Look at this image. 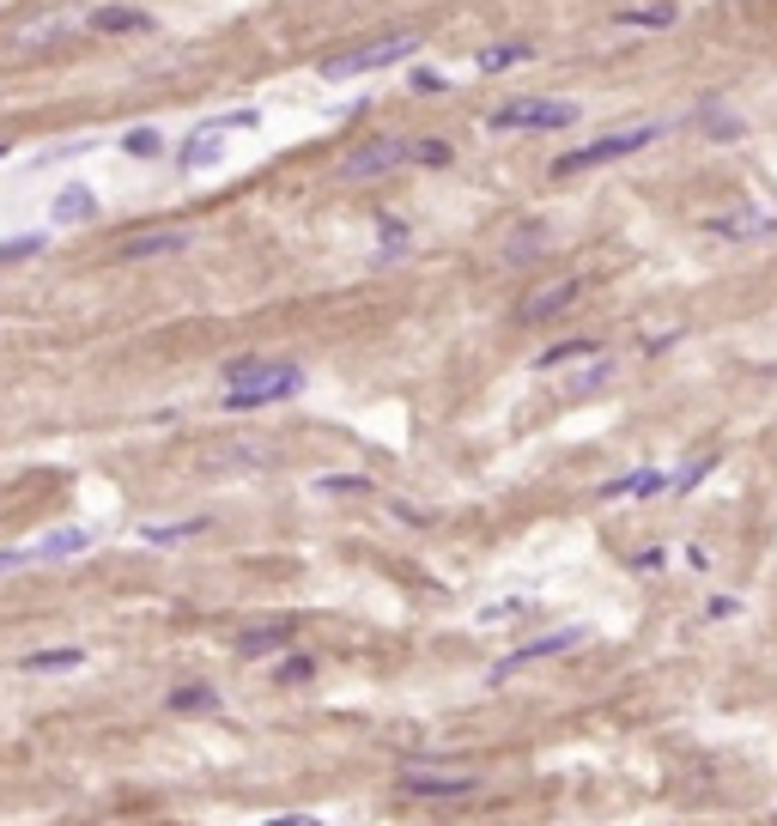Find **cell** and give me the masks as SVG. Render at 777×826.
Segmentation results:
<instances>
[{
	"label": "cell",
	"mask_w": 777,
	"mask_h": 826,
	"mask_svg": "<svg viewBox=\"0 0 777 826\" xmlns=\"http://www.w3.org/2000/svg\"><path fill=\"white\" fill-rule=\"evenodd\" d=\"M710 238H729V243H747V238H777V219H759V213H717L705 219Z\"/></svg>",
	"instance_id": "30bf717a"
},
{
	"label": "cell",
	"mask_w": 777,
	"mask_h": 826,
	"mask_svg": "<svg viewBox=\"0 0 777 826\" xmlns=\"http://www.w3.org/2000/svg\"><path fill=\"white\" fill-rule=\"evenodd\" d=\"M516 61H535V43H523V37H504V43H486L481 56H474V68H481V73H511Z\"/></svg>",
	"instance_id": "5bb4252c"
},
{
	"label": "cell",
	"mask_w": 777,
	"mask_h": 826,
	"mask_svg": "<svg viewBox=\"0 0 777 826\" xmlns=\"http://www.w3.org/2000/svg\"><path fill=\"white\" fill-rule=\"evenodd\" d=\"M516 608H523V596H511V602H492V608H481V626H498V620H511Z\"/></svg>",
	"instance_id": "836d02e7"
},
{
	"label": "cell",
	"mask_w": 777,
	"mask_h": 826,
	"mask_svg": "<svg viewBox=\"0 0 777 826\" xmlns=\"http://www.w3.org/2000/svg\"><path fill=\"white\" fill-rule=\"evenodd\" d=\"M589 644V626H553V632H541V638H528V644H516L504 663H492L486 668V687H504V681L516 675V668H528V663H547V656H572Z\"/></svg>",
	"instance_id": "5b68a950"
},
{
	"label": "cell",
	"mask_w": 777,
	"mask_h": 826,
	"mask_svg": "<svg viewBox=\"0 0 777 826\" xmlns=\"http://www.w3.org/2000/svg\"><path fill=\"white\" fill-rule=\"evenodd\" d=\"M225 383H231V390L219 395V402H225L231 413H250V407L292 402V395L304 390V371H297V365H274V359H231Z\"/></svg>",
	"instance_id": "6da1fadb"
},
{
	"label": "cell",
	"mask_w": 777,
	"mask_h": 826,
	"mask_svg": "<svg viewBox=\"0 0 777 826\" xmlns=\"http://www.w3.org/2000/svg\"><path fill=\"white\" fill-rule=\"evenodd\" d=\"M619 24H638V31H668V24H680V7H668V0H644V7H619Z\"/></svg>",
	"instance_id": "d6986e66"
},
{
	"label": "cell",
	"mask_w": 777,
	"mask_h": 826,
	"mask_svg": "<svg viewBox=\"0 0 777 826\" xmlns=\"http://www.w3.org/2000/svg\"><path fill=\"white\" fill-rule=\"evenodd\" d=\"M7 152H12V147H0V159H7Z\"/></svg>",
	"instance_id": "f35d334b"
},
{
	"label": "cell",
	"mask_w": 777,
	"mask_h": 826,
	"mask_svg": "<svg viewBox=\"0 0 777 826\" xmlns=\"http://www.w3.org/2000/svg\"><path fill=\"white\" fill-rule=\"evenodd\" d=\"M85 547H92V528H80V523H73V528H49V535L37 541V547L24 553V560H80Z\"/></svg>",
	"instance_id": "7c38bea8"
},
{
	"label": "cell",
	"mask_w": 777,
	"mask_h": 826,
	"mask_svg": "<svg viewBox=\"0 0 777 826\" xmlns=\"http://www.w3.org/2000/svg\"><path fill=\"white\" fill-rule=\"evenodd\" d=\"M12 565H24V547L19 553H0V572H12Z\"/></svg>",
	"instance_id": "74e56055"
},
{
	"label": "cell",
	"mask_w": 777,
	"mask_h": 826,
	"mask_svg": "<svg viewBox=\"0 0 777 826\" xmlns=\"http://www.w3.org/2000/svg\"><path fill=\"white\" fill-rule=\"evenodd\" d=\"M92 31H152V12L147 7H98L92 12Z\"/></svg>",
	"instance_id": "44dd1931"
},
{
	"label": "cell",
	"mask_w": 777,
	"mask_h": 826,
	"mask_svg": "<svg viewBox=\"0 0 777 826\" xmlns=\"http://www.w3.org/2000/svg\"><path fill=\"white\" fill-rule=\"evenodd\" d=\"M589 353H602V341H583V334H572V341L547 346V353L535 359V371H559V365H572V359H589Z\"/></svg>",
	"instance_id": "603a6c76"
},
{
	"label": "cell",
	"mask_w": 777,
	"mask_h": 826,
	"mask_svg": "<svg viewBox=\"0 0 777 826\" xmlns=\"http://www.w3.org/2000/svg\"><path fill=\"white\" fill-rule=\"evenodd\" d=\"M710 614L729 620V614H741V602H735V596H710Z\"/></svg>",
	"instance_id": "d590c367"
},
{
	"label": "cell",
	"mask_w": 777,
	"mask_h": 826,
	"mask_svg": "<svg viewBox=\"0 0 777 826\" xmlns=\"http://www.w3.org/2000/svg\"><path fill=\"white\" fill-rule=\"evenodd\" d=\"M632 565H638V572H656V565H663V547H644Z\"/></svg>",
	"instance_id": "8d00e7d4"
},
{
	"label": "cell",
	"mask_w": 777,
	"mask_h": 826,
	"mask_svg": "<svg viewBox=\"0 0 777 826\" xmlns=\"http://www.w3.org/2000/svg\"><path fill=\"white\" fill-rule=\"evenodd\" d=\"M377 243H383V255L389 262H401V255H407V225H401V219H389V213H377Z\"/></svg>",
	"instance_id": "f1b7e54d"
},
{
	"label": "cell",
	"mask_w": 777,
	"mask_h": 826,
	"mask_svg": "<svg viewBox=\"0 0 777 826\" xmlns=\"http://www.w3.org/2000/svg\"><path fill=\"white\" fill-rule=\"evenodd\" d=\"M401 164H407V140L377 134V140H365V147H353L341 159V183H371V177H389V171H401Z\"/></svg>",
	"instance_id": "8992f818"
},
{
	"label": "cell",
	"mask_w": 777,
	"mask_h": 826,
	"mask_svg": "<svg viewBox=\"0 0 777 826\" xmlns=\"http://www.w3.org/2000/svg\"><path fill=\"white\" fill-rule=\"evenodd\" d=\"M407 56H420V37L395 31V37H371V43L346 49V56H329L316 73L329 85H341V80H365V73H377V68H395V61H407Z\"/></svg>",
	"instance_id": "7a4b0ae2"
},
{
	"label": "cell",
	"mask_w": 777,
	"mask_h": 826,
	"mask_svg": "<svg viewBox=\"0 0 777 826\" xmlns=\"http://www.w3.org/2000/svg\"><path fill=\"white\" fill-rule=\"evenodd\" d=\"M219 152H225V128L206 122V128H194V134L183 140L176 164H183V171H206V164H219Z\"/></svg>",
	"instance_id": "9c48e42d"
},
{
	"label": "cell",
	"mask_w": 777,
	"mask_h": 826,
	"mask_svg": "<svg viewBox=\"0 0 777 826\" xmlns=\"http://www.w3.org/2000/svg\"><path fill=\"white\" fill-rule=\"evenodd\" d=\"M292 638H297V626H292V620L243 626V632H238V656H280V651H292Z\"/></svg>",
	"instance_id": "ba28073f"
},
{
	"label": "cell",
	"mask_w": 777,
	"mask_h": 826,
	"mask_svg": "<svg viewBox=\"0 0 777 826\" xmlns=\"http://www.w3.org/2000/svg\"><path fill=\"white\" fill-rule=\"evenodd\" d=\"M577 292H583V280H559V286H547L541 299H528L523 316H528V322H547V316H559V310H572Z\"/></svg>",
	"instance_id": "ac0fdd59"
},
{
	"label": "cell",
	"mask_w": 777,
	"mask_h": 826,
	"mask_svg": "<svg viewBox=\"0 0 777 826\" xmlns=\"http://www.w3.org/2000/svg\"><path fill=\"white\" fill-rule=\"evenodd\" d=\"M401 790L407 796H437V803H456V796L481 790V772H450V766H407L401 772Z\"/></svg>",
	"instance_id": "52a82bcc"
},
{
	"label": "cell",
	"mask_w": 777,
	"mask_h": 826,
	"mask_svg": "<svg viewBox=\"0 0 777 826\" xmlns=\"http://www.w3.org/2000/svg\"><path fill=\"white\" fill-rule=\"evenodd\" d=\"M274 681L280 687H304V681H316V656H280V668H274Z\"/></svg>",
	"instance_id": "f546056e"
},
{
	"label": "cell",
	"mask_w": 777,
	"mask_h": 826,
	"mask_svg": "<svg viewBox=\"0 0 777 826\" xmlns=\"http://www.w3.org/2000/svg\"><path fill=\"white\" fill-rule=\"evenodd\" d=\"M206 535V516H183V523H147L140 528V541H152V547H176V541H194Z\"/></svg>",
	"instance_id": "7402d4cb"
},
{
	"label": "cell",
	"mask_w": 777,
	"mask_h": 826,
	"mask_svg": "<svg viewBox=\"0 0 777 826\" xmlns=\"http://www.w3.org/2000/svg\"><path fill=\"white\" fill-rule=\"evenodd\" d=\"M693 115H698V128H705L710 140H741V134H747V122H741L735 110H723V98H698Z\"/></svg>",
	"instance_id": "9a60e30c"
},
{
	"label": "cell",
	"mask_w": 777,
	"mask_h": 826,
	"mask_svg": "<svg viewBox=\"0 0 777 826\" xmlns=\"http://www.w3.org/2000/svg\"><path fill=\"white\" fill-rule=\"evenodd\" d=\"M656 493H668L663 469H632V474H619V481L602 486V498H656Z\"/></svg>",
	"instance_id": "4fadbf2b"
},
{
	"label": "cell",
	"mask_w": 777,
	"mask_h": 826,
	"mask_svg": "<svg viewBox=\"0 0 777 826\" xmlns=\"http://www.w3.org/2000/svg\"><path fill=\"white\" fill-rule=\"evenodd\" d=\"M171 712H183V717H194V712H219V687H176L171 693Z\"/></svg>",
	"instance_id": "4316f807"
},
{
	"label": "cell",
	"mask_w": 777,
	"mask_h": 826,
	"mask_svg": "<svg viewBox=\"0 0 777 826\" xmlns=\"http://www.w3.org/2000/svg\"><path fill=\"white\" fill-rule=\"evenodd\" d=\"M614 383V359H602V353H589V365L572 377V395H595V390H607Z\"/></svg>",
	"instance_id": "484cf974"
},
{
	"label": "cell",
	"mask_w": 777,
	"mask_h": 826,
	"mask_svg": "<svg viewBox=\"0 0 777 826\" xmlns=\"http://www.w3.org/2000/svg\"><path fill=\"white\" fill-rule=\"evenodd\" d=\"M85 651H31L24 656V675H61V668H80Z\"/></svg>",
	"instance_id": "d4e9b609"
},
{
	"label": "cell",
	"mask_w": 777,
	"mask_h": 826,
	"mask_svg": "<svg viewBox=\"0 0 777 826\" xmlns=\"http://www.w3.org/2000/svg\"><path fill=\"white\" fill-rule=\"evenodd\" d=\"M49 213H56V225H85V219H98V195H92L85 183H68Z\"/></svg>",
	"instance_id": "2e32d148"
},
{
	"label": "cell",
	"mask_w": 777,
	"mask_h": 826,
	"mask_svg": "<svg viewBox=\"0 0 777 826\" xmlns=\"http://www.w3.org/2000/svg\"><path fill=\"white\" fill-rule=\"evenodd\" d=\"M31 255H43V231H24V238L0 243V262H31Z\"/></svg>",
	"instance_id": "1f68e13d"
},
{
	"label": "cell",
	"mask_w": 777,
	"mask_h": 826,
	"mask_svg": "<svg viewBox=\"0 0 777 826\" xmlns=\"http://www.w3.org/2000/svg\"><path fill=\"white\" fill-rule=\"evenodd\" d=\"M413 92H444V73H437V68H413Z\"/></svg>",
	"instance_id": "e575fe53"
},
{
	"label": "cell",
	"mask_w": 777,
	"mask_h": 826,
	"mask_svg": "<svg viewBox=\"0 0 777 826\" xmlns=\"http://www.w3.org/2000/svg\"><path fill=\"white\" fill-rule=\"evenodd\" d=\"M535 255H547V225H541V219H523V225L504 238V262H535Z\"/></svg>",
	"instance_id": "e0dca14e"
},
{
	"label": "cell",
	"mask_w": 777,
	"mask_h": 826,
	"mask_svg": "<svg viewBox=\"0 0 777 826\" xmlns=\"http://www.w3.org/2000/svg\"><path fill=\"white\" fill-rule=\"evenodd\" d=\"M122 152H128V159H159L164 134H159V128H134V134H122Z\"/></svg>",
	"instance_id": "4dcf8cb0"
},
{
	"label": "cell",
	"mask_w": 777,
	"mask_h": 826,
	"mask_svg": "<svg viewBox=\"0 0 777 826\" xmlns=\"http://www.w3.org/2000/svg\"><path fill=\"white\" fill-rule=\"evenodd\" d=\"M61 37H73V19H37V24H19V37H12V43H19L24 56H37V49L61 43Z\"/></svg>",
	"instance_id": "ffe728a7"
},
{
	"label": "cell",
	"mask_w": 777,
	"mask_h": 826,
	"mask_svg": "<svg viewBox=\"0 0 777 826\" xmlns=\"http://www.w3.org/2000/svg\"><path fill=\"white\" fill-rule=\"evenodd\" d=\"M176 250H189V231H140V238H128L122 250V262H152V255H176Z\"/></svg>",
	"instance_id": "8fae6325"
},
{
	"label": "cell",
	"mask_w": 777,
	"mask_h": 826,
	"mask_svg": "<svg viewBox=\"0 0 777 826\" xmlns=\"http://www.w3.org/2000/svg\"><path fill=\"white\" fill-rule=\"evenodd\" d=\"M316 493H334V498H341V493H371V481H365V474H322Z\"/></svg>",
	"instance_id": "d6a6232c"
},
{
	"label": "cell",
	"mask_w": 777,
	"mask_h": 826,
	"mask_svg": "<svg viewBox=\"0 0 777 826\" xmlns=\"http://www.w3.org/2000/svg\"><path fill=\"white\" fill-rule=\"evenodd\" d=\"M407 164H425V171H450V164H456V147H450V140H407Z\"/></svg>",
	"instance_id": "cb8c5ba5"
},
{
	"label": "cell",
	"mask_w": 777,
	"mask_h": 826,
	"mask_svg": "<svg viewBox=\"0 0 777 826\" xmlns=\"http://www.w3.org/2000/svg\"><path fill=\"white\" fill-rule=\"evenodd\" d=\"M577 115H583V103H572V98H511L504 110L486 115V128H498V134H516V128L553 134V128H572Z\"/></svg>",
	"instance_id": "3957f363"
},
{
	"label": "cell",
	"mask_w": 777,
	"mask_h": 826,
	"mask_svg": "<svg viewBox=\"0 0 777 826\" xmlns=\"http://www.w3.org/2000/svg\"><path fill=\"white\" fill-rule=\"evenodd\" d=\"M656 140V128H632V134H602V140H583L577 152H559L553 159V177H577V171H602V164H619L632 152H644Z\"/></svg>",
	"instance_id": "277c9868"
},
{
	"label": "cell",
	"mask_w": 777,
	"mask_h": 826,
	"mask_svg": "<svg viewBox=\"0 0 777 826\" xmlns=\"http://www.w3.org/2000/svg\"><path fill=\"white\" fill-rule=\"evenodd\" d=\"M710 469H717V450H698V456L686 462V469H675V474H668V493H693V486L705 481Z\"/></svg>",
	"instance_id": "83f0119b"
}]
</instances>
